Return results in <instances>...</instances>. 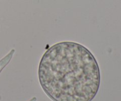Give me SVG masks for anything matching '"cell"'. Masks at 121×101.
I'll list each match as a JSON object with an SVG mask.
<instances>
[{
	"mask_svg": "<svg viewBox=\"0 0 121 101\" xmlns=\"http://www.w3.org/2000/svg\"><path fill=\"white\" fill-rule=\"evenodd\" d=\"M39 79L53 101H92L100 83L99 65L83 45L63 41L51 46L41 57Z\"/></svg>",
	"mask_w": 121,
	"mask_h": 101,
	"instance_id": "1",
	"label": "cell"
}]
</instances>
